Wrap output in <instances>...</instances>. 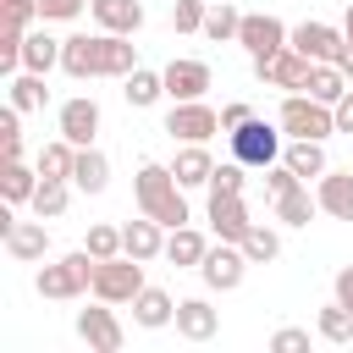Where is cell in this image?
Masks as SVG:
<instances>
[{"label":"cell","mask_w":353,"mask_h":353,"mask_svg":"<svg viewBox=\"0 0 353 353\" xmlns=\"http://www.w3.org/2000/svg\"><path fill=\"white\" fill-rule=\"evenodd\" d=\"M61 61V39H50V33H28L22 39V66L28 72H50Z\"/></svg>","instance_id":"f1b7e54d"},{"label":"cell","mask_w":353,"mask_h":353,"mask_svg":"<svg viewBox=\"0 0 353 353\" xmlns=\"http://www.w3.org/2000/svg\"><path fill=\"white\" fill-rule=\"evenodd\" d=\"M204 254H210V243L193 226H171V237H165V259L171 265H204Z\"/></svg>","instance_id":"cb8c5ba5"},{"label":"cell","mask_w":353,"mask_h":353,"mask_svg":"<svg viewBox=\"0 0 353 353\" xmlns=\"http://www.w3.org/2000/svg\"><path fill=\"white\" fill-rule=\"evenodd\" d=\"M138 210H143L149 221H160V226H188V199H182L176 171L143 160V165H138Z\"/></svg>","instance_id":"7a4b0ae2"},{"label":"cell","mask_w":353,"mask_h":353,"mask_svg":"<svg viewBox=\"0 0 353 353\" xmlns=\"http://www.w3.org/2000/svg\"><path fill=\"white\" fill-rule=\"evenodd\" d=\"M171 171H176V182H182V188H210V171H215V160H210L199 143H188V149L176 154V165H171Z\"/></svg>","instance_id":"484cf974"},{"label":"cell","mask_w":353,"mask_h":353,"mask_svg":"<svg viewBox=\"0 0 353 353\" xmlns=\"http://www.w3.org/2000/svg\"><path fill=\"white\" fill-rule=\"evenodd\" d=\"M243 265H248V254H243V243H221V248H210L204 254V281L215 287V292H232L237 281H243Z\"/></svg>","instance_id":"30bf717a"},{"label":"cell","mask_w":353,"mask_h":353,"mask_svg":"<svg viewBox=\"0 0 353 353\" xmlns=\"http://www.w3.org/2000/svg\"><path fill=\"white\" fill-rule=\"evenodd\" d=\"M210 6H215V0H210Z\"/></svg>","instance_id":"681fc988"},{"label":"cell","mask_w":353,"mask_h":353,"mask_svg":"<svg viewBox=\"0 0 353 353\" xmlns=\"http://www.w3.org/2000/svg\"><path fill=\"white\" fill-rule=\"evenodd\" d=\"M99 132V105L94 99H66L61 105V138H72L77 149H88Z\"/></svg>","instance_id":"4fadbf2b"},{"label":"cell","mask_w":353,"mask_h":353,"mask_svg":"<svg viewBox=\"0 0 353 353\" xmlns=\"http://www.w3.org/2000/svg\"><path fill=\"white\" fill-rule=\"evenodd\" d=\"M94 270H99V259L88 248H77V254H66V259L39 270V292L44 298H77L83 287H94Z\"/></svg>","instance_id":"3957f363"},{"label":"cell","mask_w":353,"mask_h":353,"mask_svg":"<svg viewBox=\"0 0 353 353\" xmlns=\"http://www.w3.org/2000/svg\"><path fill=\"white\" fill-rule=\"evenodd\" d=\"M210 193H243V160L215 165V171H210Z\"/></svg>","instance_id":"f35d334b"},{"label":"cell","mask_w":353,"mask_h":353,"mask_svg":"<svg viewBox=\"0 0 353 353\" xmlns=\"http://www.w3.org/2000/svg\"><path fill=\"white\" fill-rule=\"evenodd\" d=\"M165 132L182 138V143H204L210 132H221V116L210 105H199V99H176L171 116H165Z\"/></svg>","instance_id":"ba28073f"},{"label":"cell","mask_w":353,"mask_h":353,"mask_svg":"<svg viewBox=\"0 0 353 353\" xmlns=\"http://www.w3.org/2000/svg\"><path fill=\"white\" fill-rule=\"evenodd\" d=\"M336 303H347V309H353V265H342V270H336Z\"/></svg>","instance_id":"bcb514c9"},{"label":"cell","mask_w":353,"mask_h":353,"mask_svg":"<svg viewBox=\"0 0 353 353\" xmlns=\"http://www.w3.org/2000/svg\"><path fill=\"white\" fill-rule=\"evenodd\" d=\"M320 210L336 215V221H353V171H325L320 176Z\"/></svg>","instance_id":"ac0fdd59"},{"label":"cell","mask_w":353,"mask_h":353,"mask_svg":"<svg viewBox=\"0 0 353 353\" xmlns=\"http://www.w3.org/2000/svg\"><path fill=\"white\" fill-rule=\"evenodd\" d=\"M237 28H243V17L232 11V0H215L210 11H204V33L221 44V39H237Z\"/></svg>","instance_id":"836d02e7"},{"label":"cell","mask_w":353,"mask_h":353,"mask_svg":"<svg viewBox=\"0 0 353 353\" xmlns=\"http://www.w3.org/2000/svg\"><path fill=\"white\" fill-rule=\"evenodd\" d=\"M298 182H303V176H298V171H292L287 160H281V165H265V188H270V199H281V193H292Z\"/></svg>","instance_id":"ab89813d"},{"label":"cell","mask_w":353,"mask_h":353,"mask_svg":"<svg viewBox=\"0 0 353 353\" xmlns=\"http://www.w3.org/2000/svg\"><path fill=\"white\" fill-rule=\"evenodd\" d=\"M270 347H276V353H298V347H309V331L287 325V331H276V336H270Z\"/></svg>","instance_id":"7bdbcfd3"},{"label":"cell","mask_w":353,"mask_h":353,"mask_svg":"<svg viewBox=\"0 0 353 353\" xmlns=\"http://www.w3.org/2000/svg\"><path fill=\"white\" fill-rule=\"evenodd\" d=\"M138 292H143V259H132V254L99 259V270H94V298L99 303H132Z\"/></svg>","instance_id":"277c9868"},{"label":"cell","mask_w":353,"mask_h":353,"mask_svg":"<svg viewBox=\"0 0 353 353\" xmlns=\"http://www.w3.org/2000/svg\"><path fill=\"white\" fill-rule=\"evenodd\" d=\"M210 88V66L204 61H171L165 66V94L171 99H199Z\"/></svg>","instance_id":"e0dca14e"},{"label":"cell","mask_w":353,"mask_h":353,"mask_svg":"<svg viewBox=\"0 0 353 353\" xmlns=\"http://www.w3.org/2000/svg\"><path fill=\"white\" fill-rule=\"evenodd\" d=\"M215 325H221V320H215V309H210L204 298H182V303H176V331H182L188 342L215 336Z\"/></svg>","instance_id":"44dd1931"},{"label":"cell","mask_w":353,"mask_h":353,"mask_svg":"<svg viewBox=\"0 0 353 353\" xmlns=\"http://www.w3.org/2000/svg\"><path fill=\"white\" fill-rule=\"evenodd\" d=\"M281 127H287L292 138H325V132H336V110L320 105L314 94H309V99L292 94V99H281Z\"/></svg>","instance_id":"8992f818"},{"label":"cell","mask_w":353,"mask_h":353,"mask_svg":"<svg viewBox=\"0 0 353 353\" xmlns=\"http://www.w3.org/2000/svg\"><path fill=\"white\" fill-rule=\"evenodd\" d=\"M72 182H77L83 193H105V182H110V160H105L99 149H77V160H72Z\"/></svg>","instance_id":"7402d4cb"},{"label":"cell","mask_w":353,"mask_h":353,"mask_svg":"<svg viewBox=\"0 0 353 353\" xmlns=\"http://www.w3.org/2000/svg\"><path fill=\"white\" fill-rule=\"evenodd\" d=\"M276 154H281V138L265 127V121H243V127H232V160H243V165H276Z\"/></svg>","instance_id":"52a82bcc"},{"label":"cell","mask_w":353,"mask_h":353,"mask_svg":"<svg viewBox=\"0 0 353 353\" xmlns=\"http://www.w3.org/2000/svg\"><path fill=\"white\" fill-rule=\"evenodd\" d=\"M243 254H248V265H265V259L281 254V237H276L270 226H248V232H243Z\"/></svg>","instance_id":"e575fe53"},{"label":"cell","mask_w":353,"mask_h":353,"mask_svg":"<svg viewBox=\"0 0 353 353\" xmlns=\"http://www.w3.org/2000/svg\"><path fill=\"white\" fill-rule=\"evenodd\" d=\"M204 11H210V0H176L171 6V28L176 33H199L204 28Z\"/></svg>","instance_id":"8d00e7d4"},{"label":"cell","mask_w":353,"mask_h":353,"mask_svg":"<svg viewBox=\"0 0 353 353\" xmlns=\"http://www.w3.org/2000/svg\"><path fill=\"white\" fill-rule=\"evenodd\" d=\"M342 39L353 44V6H347V17H342Z\"/></svg>","instance_id":"c3c4849f"},{"label":"cell","mask_w":353,"mask_h":353,"mask_svg":"<svg viewBox=\"0 0 353 353\" xmlns=\"http://www.w3.org/2000/svg\"><path fill=\"white\" fill-rule=\"evenodd\" d=\"M0 237H6V254H11V259H44V248H50L44 221H11Z\"/></svg>","instance_id":"5bb4252c"},{"label":"cell","mask_w":353,"mask_h":353,"mask_svg":"<svg viewBox=\"0 0 353 353\" xmlns=\"http://www.w3.org/2000/svg\"><path fill=\"white\" fill-rule=\"evenodd\" d=\"M336 66H342V72H347V77H353V44H347V50H342V61H336Z\"/></svg>","instance_id":"7dc6e473"},{"label":"cell","mask_w":353,"mask_h":353,"mask_svg":"<svg viewBox=\"0 0 353 353\" xmlns=\"http://www.w3.org/2000/svg\"><path fill=\"white\" fill-rule=\"evenodd\" d=\"M292 50H303L309 61H342L347 39H342L336 28H325V22H298V28H292Z\"/></svg>","instance_id":"8fae6325"},{"label":"cell","mask_w":353,"mask_h":353,"mask_svg":"<svg viewBox=\"0 0 353 353\" xmlns=\"http://www.w3.org/2000/svg\"><path fill=\"white\" fill-rule=\"evenodd\" d=\"M248 116H254V110H248L243 99H237V105H226V110H221V132H232V127H243Z\"/></svg>","instance_id":"ee69618b"},{"label":"cell","mask_w":353,"mask_h":353,"mask_svg":"<svg viewBox=\"0 0 353 353\" xmlns=\"http://www.w3.org/2000/svg\"><path fill=\"white\" fill-rule=\"evenodd\" d=\"M88 11H94V22L105 33H138L143 28V6L138 0H88Z\"/></svg>","instance_id":"2e32d148"},{"label":"cell","mask_w":353,"mask_h":353,"mask_svg":"<svg viewBox=\"0 0 353 353\" xmlns=\"http://www.w3.org/2000/svg\"><path fill=\"white\" fill-rule=\"evenodd\" d=\"M121 254H132V259H154V254H165V237H160V221H127L121 226Z\"/></svg>","instance_id":"d6986e66"},{"label":"cell","mask_w":353,"mask_h":353,"mask_svg":"<svg viewBox=\"0 0 353 353\" xmlns=\"http://www.w3.org/2000/svg\"><path fill=\"white\" fill-rule=\"evenodd\" d=\"M72 160H77V143H72V138L44 143V149H39V176H66V182H72Z\"/></svg>","instance_id":"1f68e13d"},{"label":"cell","mask_w":353,"mask_h":353,"mask_svg":"<svg viewBox=\"0 0 353 353\" xmlns=\"http://www.w3.org/2000/svg\"><path fill=\"white\" fill-rule=\"evenodd\" d=\"M132 320H138V325H149V331L171 325V320H176V303H171V292H160V287H143V292L132 298Z\"/></svg>","instance_id":"ffe728a7"},{"label":"cell","mask_w":353,"mask_h":353,"mask_svg":"<svg viewBox=\"0 0 353 353\" xmlns=\"http://www.w3.org/2000/svg\"><path fill=\"white\" fill-rule=\"evenodd\" d=\"M314 210H320V199H309V188L298 182L292 193H281L276 199V221H287V226H309L314 221Z\"/></svg>","instance_id":"83f0119b"},{"label":"cell","mask_w":353,"mask_h":353,"mask_svg":"<svg viewBox=\"0 0 353 353\" xmlns=\"http://www.w3.org/2000/svg\"><path fill=\"white\" fill-rule=\"evenodd\" d=\"M0 149H6V160H22V132H17V105L0 116Z\"/></svg>","instance_id":"60d3db41"},{"label":"cell","mask_w":353,"mask_h":353,"mask_svg":"<svg viewBox=\"0 0 353 353\" xmlns=\"http://www.w3.org/2000/svg\"><path fill=\"white\" fill-rule=\"evenodd\" d=\"M281 160H287L298 176H325V149H320V138H292Z\"/></svg>","instance_id":"d4e9b609"},{"label":"cell","mask_w":353,"mask_h":353,"mask_svg":"<svg viewBox=\"0 0 353 353\" xmlns=\"http://www.w3.org/2000/svg\"><path fill=\"white\" fill-rule=\"evenodd\" d=\"M309 72H314V61L292 44H281L276 55H254V77L270 88H309Z\"/></svg>","instance_id":"5b68a950"},{"label":"cell","mask_w":353,"mask_h":353,"mask_svg":"<svg viewBox=\"0 0 353 353\" xmlns=\"http://www.w3.org/2000/svg\"><path fill=\"white\" fill-rule=\"evenodd\" d=\"M28 204H33V215H39V221H55V215L66 210V176H44V182L33 188V199H28Z\"/></svg>","instance_id":"f546056e"},{"label":"cell","mask_w":353,"mask_h":353,"mask_svg":"<svg viewBox=\"0 0 353 353\" xmlns=\"http://www.w3.org/2000/svg\"><path fill=\"white\" fill-rule=\"evenodd\" d=\"M320 336H325V342H347V336H353V309H347V303L320 309Z\"/></svg>","instance_id":"d590c367"},{"label":"cell","mask_w":353,"mask_h":353,"mask_svg":"<svg viewBox=\"0 0 353 353\" xmlns=\"http://www.w3.org/2000/svg\"><path fill=\"white\" fill-rule=\"evenodd\" d=\"M83 11V0H39V17L44 22H66V17H77Z\"/></svg>","instance_id":"b9f144b4"},{"label":"cell","mask_w":353,"mask_h":353,"mask_svg":"<svg viewBox=\"0 0 353 353\" xmlns=\"http://www.w3.org/2000/svg\"><path fill=\"white\" fill-rule=\"evenodd\" d=\"M44 99H50L44 72H22V77H11V105H17V110H44Z\"/></svg>","instance_id":"4dcf8cb0"},{"label":"cell","mask_w":353,"mask_h":353,"mask_svg":"<svg viewBox=\"0 0 353 353\" xmlns=\"http://www.w3.org/2000/svg\"><path fill=\"white\" fill-rule=\"evenodd\" d=\"M237 44L248 50V55H276L281 44H287V28L276 22V17H243V28H237Z\"/></svg>","instance_id":"7c38bea8"},{"label":"cell","mask_w":353,"mask_h":353,"mask_svg":"<svg viewBox=\"0 0 353 353\" xmlns=\"http://www.w3.org/2000/svg\"><path fill=\"white\" fill-rule=\"evenodd\" d=\"M61 66L72 77H127L138 66V50L127 44V33H77L61 39Z\"/></svg>","instance_id":"6da1fadb"},{"label":"cell","mask_w":353,"mask_h":353,"mask_svg":"<svg viewBox=\"0 0 353 353\" xmlns=\"http://www.w3.org/2000/svg\"><path fill=\"white\" fill-rule=\"evenodd\" d=\"M0 188H6V204H22V199H33V188H39V171H28L22 160H6V176H0Z\"/></svg>","instance_id":"d6a6232c"},{"label":"cell","mask_w":353,"mask_h":353,"mask_svg":"<svg viewBox=\"0 0 353 353\" xmlns=\"http://www.w3.org/2000/svg\"><path fill=\"white\" fill-rule=\"evenodd\" d=\"M121 94H127V105H138V110H143V105H154V99L165 94V72H143V66H132Z\"/></svg>","instance_id":"4316f807"},{"label":"cell","mask_w":353,"mask_h":353,"mask_svg":"<svg viewBox=\"0 0 353 353\" xmlns=\"http://www.w3.org/2000/svg\"><path fill=\"white\" fill-rule=\"evenodd\" d=\"M210 226H215V237H221V243H243V232L254 226V221H248L243 193H210Z\"/></svg>","instance_id":"9c48e42d"},{"label":"cell","mask_w":353,"mask_h":353,"mask_svg":"<svg viewBox=\"0 0 353 353\" xmlns=\"http://www.w3.org/2000/svg\"><path fill=\"white\" fill-rule=\"evenodd\" d=\"M77 336H83L88 347H99V353H116V347H121V325H116L110 309H83V314H77Z\"/></svg>","instance_id":"9a60e30c"},{"label":"cell","mask_w":353,"mask_h":353,"mask_svg":"<svg viewBox=\"0 0 353 353\" xmlns=\"http://www.w3.org/2000/svg\"><path fill=\"white\" fill-rule=\"evenodd\" d=\"M94 259H116L121 254V232L116 226H88V243H83Z\"/></svg>","instance_id":"74e56055"},{"label":"cell","mask_w":353,"mask_h":353,"mask_svg":"<svg viewBox=\"0 0 353 353\" xmlns=\"http://www.w3.org/2000/svg\"><path fill=\"white\" fill-rule=\"evenodd\" d=\"M331 110H336V132H353V88H347V94H342Z\"/></svg>","instance_id":"f6af8a7d"},{"label":"cell","mask_w":353,"mask_h":353,"mask_svg":"<svg viewBox=\"0 0 353 353\" xmlns=\"http://www.w3.org/2000/svg\"><path fill=\"white\" fill-rule=\"evenodd\" d=\"M309 94H314L320 105H336V99L347 94V72H342L336 61H314V72H309Z\"/></svg>","instance_id":"603a6c76"}]
</instances>
